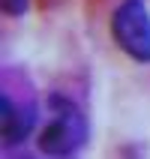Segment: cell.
Wrapping results in <instances>:
<instances>
[{"label":"cell","mask_w":150,"mask_h":159,"mask_svg":"<svg viewBox=\"0 0 150 159\" xmlns=\"http://www.w3.org/2000/svg\"><path fill=\"white\" fill-rule=\"evenodd\" d=\"M87 135H90L87 117L72 99L60 96V93L48 96V120L36 135V144H39L42 156L66 159L87 144Z\"/></svg>","instance_id":"1"},{"label":"cell","mask_w":150,"mask_h":159,"mask_svg":"<svg viewBox=\"0 0 150 159\" xmlns=\"http://www.w3.org/2000/svg\"><path fill=\"white\" fill-rule=\"evenodd\" d=\"M117 48L135 63H150V9L144 0H123L111 15Z\"/></svg>","instance_id":"2"},{"label":"cell","mask_w":150,"mask_h":159,"mask_svg":"<svg viewBox=\"0 0 150 159\" xmlns=\"http://www.w3.org/2000/svg\"><path fill=\"white\" fill-rule=\"evenodd\" d=\"M36 126V105L24 102V105H15L9 93L0 96V129H3V144L6 147H15L33 132Z\"/></svg>","instance_id":"3"},{"label":"cell","mask_w":150,"mask_h":159,"mask_svg":"<svg viewBox=\"0 0 150 159\" xmlns=\"http://www.w3.org/2000/svg\"><path fill=\"white\" fill-rule=\"evenodd\" d=\"M0 6H3V12L9 18H21L30 9V0H0Z\"/></svg>","instance_id":"4"}]
</instances>
